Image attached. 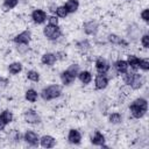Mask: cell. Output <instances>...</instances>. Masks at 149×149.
Returning a JSON list of instances; mask_svg holds the SVG:
<instances>
[{"instance_id":"obj_29","label":"cell","mask_w":149,"mask_h":149,"mask_svg":"<svg viewBox=\"0 0 149 149\" xmlns=\"http://www.w3.org/2000/svg\"><path fill=\"white\" fill-rule=\"evenodd\" d=\"M55 15H56L58 19H65V17L69 15V13H68V10L65 9L64 6H57V8H56V10H55Z\"/></svg>"},{"instance_id":"obj_23","label":"cell","mask_w":149,"mask_h":149,"mask_svg":"<svg viewBox=\"0 0 149 149\" xmlns=\"http://www.w3.org/2000/svg\"><path fill=\"white\" fill-rule=\"evenodd\" d=\"M77 49H78L79 52L83 54V55L87 54V51L91 49V44H90L88 40H81V41L77 42Z\"/></svg>"},{"instance_id":"obj_18","label":"cell","mask_w":149,"mask_h":149,"mask_svg":"<svg viewBox=\"0 0 149 149\" xmlns=\"http://www.w3.org/2000/svg\"><path fill=\"white\" fill-rule=\"evenodd\" d=\"M59 78H61V81H62V84H63L64 86H69V85H71V84L74 81V79H76V78H74L68 70L62 71Z\"/></svg>"},{"instance_id":"obj_31","label":"cell","mask_w":149,"mask_h":149,"mask_svg":"<svg viewBox=\"0 0 149 149\" xmlns=\"http://www.w3.org/2000/svg\"><path fill=\"white\" fill-rule=\"evenodd\" d=\"M74 78H77V76H78V73H79V71H80V69H79V64H77V63H72V64H70L69 65V68L66 69Z\"/></svg>"},{"instance_id":"obj_2","label":"cell","mask_w":149,"mask_h":149,"mask_svg":"<svg viewBox=\"0 0 149 149\" xmlns=\"http://www.w3.org/2000/svg\"><path fill=\"white\" fill-rule=\"evenodd\" d=\"M62 34H63V31H62L59 26L47 24L43 28V35L49 41H57V40H59L62 37Z\"/></svg>"},{"instance_id":"obj_33","label":"cell","mask_w":149,"mask_h":149,"mask_svg":"<svg viewBox=\"0 0 149 149\" xmlns=\"http://www.w3.org/2000/svg\"><path fill=\"white\" fill-rule=\"evenodd\" d=\"M47 20H48V24H51V26H58V23H59V19L55 14L49 15L47 17Z\"/></svg>"},{"instance_id":"obj_19","label":"cell","mask_w":149,"mask_h":149,"mask_svg":"<svg viewBox=\"0 0 149 149\" xmlns=\"http://www.w3.org/2000/svg\"><path fill=\"white\" fill-rule=\"evenodd\" d=\"M80 80L81 84L84 85H88L91 81H92V73L88 71V70H83V71H79L78 76H77Z\"/></svg>"},{"instance_id":"obj_4","label":"cell","mask_w":149,"mask_h":149,"mask_svg":"<svg viewBox=\"0 0 149 149\" xmlns=\"http://www.w3.org/2000/svg\"><path fill=\"white\" fill-rule=\"evenodd\" d=\"M30 17H31V20H33L34 23H36V24H42L43 22L47 21L48 15H47V12H45V10H43V9H41V8H35V9L31 12Z\"/></svg>"},{"instance_id":"obj_35","label":"cell","mask_w":149,"mask_h":149,"mask_svg":"<svg viewBox=\"0 0 149 149\" xmlns=\"http://www.w3.org/2000/svg\"><path fill=\"white\" fill-rule=\"evenodd\" d=\"M55 55H56V58H57V61H65V59L68 58V54H66L65 51H63V50H59V51H57Z\"/></svg>"},{"instance_id":"obj_34","label":"cell","mask_w":149,"mask_h":149,"mask_svg":"<svg viewBox=\"0 0 149 149\" xmlns=\"http://www.w3.org/2000/svg\"><path fill=\"white\" fill-rule=\"evenodd\" d=\"M141 44L144 49H148L149 48V35L148 34H143L142 37H141Z\"/></svg>"},{"instance_id":"obj_37","label":"cell","mask_w":149,"mask_h":149,"mask_svg":"<svg viewBox=\"0 0 149 149\" xmlns=\"http://www.w3.org/2000/svg\"><path fill=\"white\" fill-rule=\"evenodd\" d=\"M16 47H17V51L20 54H24L28 50V47L26 44H16Z\"/></svg>"},{"instance_id":"obj_5","label":"cell","mask_w":149,"mask_h":149,"mask_svg":"<svg viewBox=\"0 0 149 149\" xmlns=\"http://www.w3.org/2000/svg\"><path fill=\"white\" fill-rule=\"evenodd\" d=\"M108 83H109V79L107 77V73H98L94 78V87L95 90H105L107 86H108Z\"/></svg>"},{"instance_id":"obj_11","label":"cell","mask_w":149,"mask_h":149,"mask_svg":"<svg viewBox=\"0 0 149 149\" xmlns=\"http://www.w3.org/2000/svg\"><path fill=\"white\" fill-rule=\"evenodd\" d=\"M107 41L111 44H113V45H121L123 48H127L128 47V42L123 37H121V36H119L116 34H109L107 36Z\"/></svg>"},{"instance_id":"obj_30","label":"cell","mask_w":149,"mask_h":149,"mask_svg":"<svg viewBox=\"0 0 149 149\" xmlns=\"http://www.w3.org/2000/svg\"><path fill=\"white\" fill-rule=\"evenodd\" d=\"M132 104H134V105H136V106H139V107L148 111V101L144 98H136Z\"/></svg>"},{"instance_id":"obj_17","label":"cell","mask_w":149,"mask_h":149,"mask_svg":"<svg viewBox=\"0 0 149 149\" xmlns=\"http://www.w3.org/2000/svg\"><path fill=\"white\" fill-rule=\"evenodd\" d=\"M56 62H57V58L54 52H45L41 57V63L47 66H52Z\"/></svg>"},{"instance_id":"obj_38","label":"cell","mask_w":149,"mask_h":149,"mask_svg":"<svg viewBox=\"0 0 149 149\" xmlns=\"http://www.w3.org/2000/svg\"><path fill=\"white\" fill-rule=\"evenodd\" d=\"M6 126H7V123L2 120V118L0 116V132H3L5 130V128H6Z\"/></svg>"},{"instance_id":"obj_39","label":"cell","mask_w":149,"mask_h":149,"mask_svg":"<svg viewBox=\"0 0 149 149\" xmlns=\"http://www.w3.org/2000/svg\"><path fill=\"white\" fill-rule=\"evenodd\" d=\"M128 1H130V0H128Z\"/></svg>"},{"instance_id":"obj_8","label":"cell","mask_w":149,"mask_h":149,"mask_svg":"<svg viewBox=\"0 0 149 149\" xmlns=\"http://www.w3.org/2000/svg\"><path fill=\"white\" fill-rule=\"evenodd\" d=\"M94 66L98 73H107L111 70V65L108 63L107 59H105L104 57H98L94 62Z\"/></svg>"},{"instance_id":"obj_10","label":"cell","mask_w":149,"mask_h":149,"mask_svg":"<svg viewBox=\"0 0 149 149\" xmlns=\"http://www.w3.org/2000/svg\"><path fill=\"white\" fill-rule=\"evenodd\" d=\"M83 30L86 35H91V36H94L97 35L98 30H99V24L97 21L94 20H90L87 22H85L83 24Z\"/></svg>"},{"instance_id":"obj_24","label":"cell","mask_w":149,"mask_h":149,"mask_svg":"<svg viewBox=\"0 0 149 149\" xmlns=\"http://www.w3.org/2000/svg\"><path fill=\"white\" fill-rule=\"evenodd\" d=\"M38 98V93L36 90L34 88H28L26 92H24V99L29 102H35Z\"/></svg>"},{"instance_id":"obj_1","label":"cell","mask_w":149,"mask_h":149,"mask_svg":"<svg viewBox=\"0 0 149 149\" xmlns=\"http://www.w3.org/2000/svg\"><path fill=\"white\" fill-rule=\"evenodd\" d=\"M61 94H62V87L58 84L48 85L41 91V97L45 101H50V100L57 99V98L61 97Z\"/></svg>"},{"instance_id":"obj_21","label":"cell","mask_w":149,"mask_h":149,"mask_svg":"<svg viewBox=\"0 0 149 149\" xmlns=\"http://www.w3.org/2000/svg\"><path fill=\"white\" fill-rule=\"evenodd\" d=\"M127 63L129 65V68L132 70H137L139 69V64H140V58L136 56V55H133V54H129L127 56Z\"/></svg>"},{"instance_id":"obj_7","label":"cell","mask_w":149,"mask_h":149,"mask_svg":"<svg viewBox=\"0 0 149 149\" xmlns=\"http://www.w3.org/2000/svg\"><path fill=\"white\" fill-rule=\"evenodd\" d=\"M144 84V78L142 74L137 73V72H134L132 73V78H130V81L128 84V86L132 88V90H140Z\"/></svg>"},{"instance_id":"obj_27","label":"cell","mask_w":149,"mask_h":149,"mask_svg":"<svg viewBox=\"0 0 149 149\" xmlns=\"http://www.w3.org/2000/svg\"><path fill=\"white\" fill-rule=\"evenodd\" d=\"M26 77H27V79L30 80V81H34V83L40 81V73H38L36 70H29V71H27Z\"/></svg>"},{"instance_id":"obj_32","label":"cell","mask_w":149,"mask_h":149,"mask_svg":"<svg viewBox=\"0 0 149 149\" xmlns=\"http://www.w3.org/2000/svg\"><path fill=\"white\" fill-rule=\"evenodd\" d=\"M139 69H141L142 71L147 72V71L149 70V59H148V58H142V59H140Z\"/></svg>"},{"instance_id":"obj_20","label":"cell","mask_w":149,"mask_h":149,"mask_svg":"<svg viewBox=\"0 0 149 149\" xmlns=\"http://www.w3.org/2000/svg\"><path fill=\"white\" fill-rule=\"evenodd\" d=\"M63 6L65 7V9L68 10L69 14H72V13H76L78 10V8H79V1L78 0H66Z\"/></svg>"},{"instance_id":"obj_16","label":"cell","mask_w":149,"mask_h":149,"mask_svg":"<svg viewBox=\"0 0 149 149\" xmlns=\"http://www.w3.org/2000/svg\"><path fill=\"white\" fill-rule=\"evenodd\" d=\"M40 146L43 148H54L56 146V139L51 135H43L40 137Z\"/></svg>"},{"instance_id":"obj_9","label":"cell","mask_w":149,"mask_h":149,"mask_svg":"<svg viewBox=\"0 0 149 149\" xmlns=\"http://www.w3.org/2000/svg\"><path fill=\"white\" fill-rule=\"evenodd\" d=\"M23 140L29 146H33V147H37L40 144V136L37 135V133H35L34 130H30V129H28L23 134Z\"/></svg>"},{"instance_id":"obj_14","label":"cell","mask_w":149,"mask_h":149,"mask_svg":"<svg viewBox=\"0 0 149 149\" xmlns=\"http://www.w3.org/2000/svg\"><path fill=\"white\" fill-rule=\"evenodd\" d=\"M105 142H106V137L105 135L99 132V130H95L93 133V135L91 136V143L94 144V146H98V147H104L105 146Z\"/></svg>"},{"instance_id":"obj_12","label":"cell","mask_w":149,"mask_h":149,"mask_svg":"<svg viewBox=\"0 0 149 149\" xmlns=\"http://www.w3.org/2000/svg\"><path fill=\"white\" fill-rule=\"evenodd\" d=\"M68 141L71 144H79L81 142V133L78 129L71 128L68 133Z\"/></svg>"},{"instance_id":"obj_3","label":"cell","mask_w":149,"mask_h":149,"mask_svg":"<svg viewBox=\"0 0 149 149\" xmlns=\"http://www.w3.org/2000/svg\"><path fill=\"white\" fill-rule=\"evenodd\" d=\"M13 42L15 44H26V45H28L31 42V33H30V30L27 29V30H23V31L19 33L17 35H15L14 38H13Z\"/></svg>"},{"instance_id":"obj_15","label":"cell","mask_w":149,"mask_h":149,"mask_svg":"<svg viewBox=\"0 0 149 149\" xmlns=\"http://www.w3.org/2000/svg\"><path fill=\"white\" fill-rule=\"evenodd\" d=\"M129 113L134 119H142L146 115L147 111L141 108V107H139V106H136V105H134V104H130L129 105Z\"/></svg>"},{"instance_id":"obj_26","label":"cell","mask_w":149,"mask_h":149,"mask_svg":"<svg viewBox=\"0 0 149 149\" xmlns=\"http://www.w3.org/2000/svg\"><path fill=\"white\" fill-rule=\"evenodd\" d=\"M0 116L2 118V120H3L7 125H9L10 122H13V119H14V115H13L12 111H9V109H3V111L1 112V114H0Z\"/></svg>"},{"instance_id":"obj_28","label":"cell","mask_w":149,"mask_h":149,"mask_svg":"<svg viewBox=\"0 0 149 149\" xmlns=\"http://www.w3.org/2000/svg\"><path fill=\"white\" fill-rule=\"evenodd\" d=\"M17 5H19V0H3L2 8L5 10H9V9L15 8Z\"/></svg>"},{"instance_id":"obj_36","label":"cell","mask_w":149,"mask_h":149,"mask_svg":"<svg viewBox=\"0 0 149 149\" xmlns=\"http://www.w3.org/2000/svg\"><path fill=\"white\" fill-rule=\"evenodd\" d=\"M141 19H142L144 22H148V21H149V9H148V8H144V9L141 12Z\"/></svg>"},{"instance_id":"obj_6","label":"cell","mask_w":149,"mask_h":149,"mask_svg":"<svg viewBox=\"0 0 149 149\" xmlns=\"http://www.w3.org/2000/svg\"><path fill=\"white\" fill-rule=\"evenodd\" d=\"M23 119L29 125H37L41 122V116L37 114L36 111L34 109H27L24 113H23Z\"/></svg>"},{"instance_id":"obj_25","label":"cell","mask_w":149,"mask_h":149,"mask_svg":"<svg viewBox=\"0 0 149 149\" xmlns=\"http://www.w3.org/2000/svg\"><path fill=\"white\" fill-rule=\"evenodd\" d=\"M108 122L112 125H119L122 122V115L119 112H113L108 115Z\"/></svg>"},{"instance_id":"obj_22","label":"cell","mask_w":149,"mask_h":149,"mask_svg":"<svg viewBox=\"0 0 149 149\" xmlns=\"http://www.w3.org/2000/svg\"><path fill=\"white\" fill-rule=\"evenodd\" d=\"M22 69H23V65L20 62H12L8 65V72L10 74H19L22 71Z\"/></svg>"},{"instance_id":"obj_13","label":"cell","mask_w":149,"mask_h":149,"mask_svg":"<svg viewBox=\"0 0 149 149\" xmlns=\"http://www.w3.org/2000/svg\"><path fill=\"white\" fill-rule=\"evenodd\" d=\"M113 68H114V70L119 74H123V73H126V72L129 71V65H128L127 61H125V59H118V61H115L114 64H113Z\"/></svg>"}]
</instances>
